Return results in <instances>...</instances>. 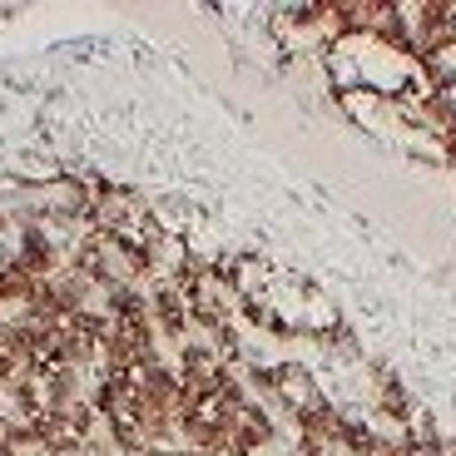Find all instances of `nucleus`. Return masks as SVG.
<instances>
[{
    "instance_id": "obj_1",
    "label": "nucleus",
    "mask_w": 456,
    "mask_h": 456,
    "mask_svg": "<svg viewBox=\"0 0 456 456\" xmlns=\"http://www.w3.org/2000/svg\"><path fill=\"white\" fill-rule=\"evenodd\" d=\"M69 263L85 278H94L104 293L144 288V253L134 243H125L119 233H104V228H85L80 239H75V248H69Z\"/></svg>"
},
{
    "instance_id": "obj_2",
    "label": "nucleus",
    "mask_w": 456,
    "mask_h": 456,
    "mask_svg": "<svg viewBox=\"0 0 456 456\" xmlns=\"http://www.w3.org/2000/svg\"><path fill=\"white\" fill-rule=\"evenodd\" d=\"M253 387L273 402V407H283L293 422L328 407V392L318 387V377H313L303 362H273V367H263V372H253Z\"/></svg>"
},
{
    "instance_id": "obj_3",
    "label": "nucleus",
    "mask_w": 456,
    "mask_h": 456,
    "mask_svg": "<svg viewBox=\"0 0 456 456\" xmlns=\"http://www.w3.org/2000/svg\"><path fill=\"white\" fill-rule=\"evenodd\" d=\"M144 293H149L154 332H164V338H174V342H183L194 332V313H189V297H183L179 283H154V288H144Z\"/></svg>"
},
{
    "instance_id": "obj_4",
    "label": "nucleus",
    "mask_w": 456,
    "mask_h": 456,
    "mask_svg": "<svg viewBox=\"0 0 456 456\" xmlns=\"http://www.w3.org/2000/svg\"><path fill=\"white\" fill-rule=\"evenodd\" d=\"M318 342L328 347V353L347 357V362H353V357H362V347H357V338H353V328H347V322H332L328 332H318Z\"/></svg>"
},
{
    "instance_id": "obj_5",
    "label": "nucleus",
    "mask_w": 456,
    "mask_h": 456,
    "mask_svg": "<svg viewBox=\"0 0 456 456\" xmlns=\"http://www.w3.org/2000/svg\"><path fill=\"white\" fill-rule=\"evenodd\" d=\"M442 149H446V159L456 164V129H452V134H446V144H442Z\"/></svg>"
}]
</instances>
